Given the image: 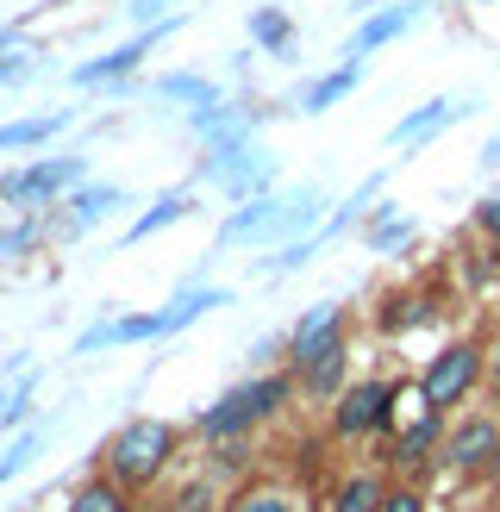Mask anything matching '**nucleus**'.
Returning <instances> with one entry per match:
<instances>
[{"instance_id":"c756f323","label":"nucleus","mask_w":500,"mask_h":512,"mask_svg":"<svg viewBox=\"0 0 500 512\" xmlns=\"http://www.w3.org/2000/svg\"><path fill=\"white\" fill-rule=\"evenodd\" d=\"M469 232L482 238V244H500V188H488V194L469 207Z\"/></svg>"},{"instance_id":"0eeeda50","label":"nucleus","mask_w":500,"mask_h":512,"mask_svg":"<svg viewBox=\"0 0 500 512\" xmlns=\"http://www.w3.org/2000/svg\"><path fill=\"white\" fill-rule=\"evenodd\" d=\"M175 32H182V13H169V19H157V25H138V32L125 38V44L100 50V57H82V63L69 69V82H75V88H100V94H107V88H119V82H132V75L144 69V57H157V50H163Z\"/></svg>"},{"instance_id":"4be33fe9","label":"nucleus","mask_w":500,"mask_h":512,"mask_svg":"<svg viewBox=\"0 0 500 512\" xmlns=\"http://www.w3.org/2000/svg\"><path fill=\"white\" fill-rule=\"evenodd\" d=\"M69 125H75L69 107H57V113H32V119H7V125H0V157H19V150H44L50 138H63Z\"/></svg>"},{"instance_id":"a19ab883","label":"nucleus","mask_w":500,"mask_h":512,"mask_svg":"<svg viewBox=\"0 0 500 512\" xmlns=\"http://www.w3.org/2000/svg\"><path fill=\"white\" fill-rule=\"evenodd\" d=\"M494 413H500V394H494Z\"/></svg>"},{"instance_id":"aec40b11","label":"nucleus","mask_w":500,"mask_h":512,"mask_svg":"<svg viewBox=\"0 0 500 512\" xmlns=\"http://www.w3.org/2000/svg\"><path fill=\"white\" fill-rule=\"evenodd\" d=\"M275 219H282V194H257V200H244V207L225 213L219 244H269Z\"/></svg>"},{"instance_id":"f03ea898","label":"nucleus","mask_w":500,"mask_h":512,"mask_svg":"<svg viewBox=\"0 0 500 512\" xmlns=\"http://www.w3.org/2000/svg\"><path fill=\"white\" fill-rule=\"evenodd\" d=\"M294 400H300L294 369H257L250 381L225 388L213 406H200V413H194V438L213 444V438H244V431H263L275 419H288Z\"/></svg>"},{"instance_id":"6ab92c4d","label":"nucleus","mask_w":500,"mask_h":512,"mask_svg":"<svg viewBox=\"0 0 500 512\" xmlns=\"http://www.w3.org/2000/svg\"><path fill=\"white\" fill-rule=\"evenodd\" d=\"M357 238H363L369 256H394V250H407L419 238V219H407L394 200H382V207H369V219L357 225Z\"/></svg>"},{"instance_id":"dca6fc26","label":"nucleus","mask_w":500,"mask_h":512,"mask_svg":"<svg viewBox=\"0 0 500 512\" xmlns=\"http://www.w3.org/2000/svg\"><path fill=\"white\" fill-rule=\"evenodd\" d=\"M194 213H200V188H169V194H157L132 225H125V244H150V238L175 232V225H188Z\"/></svg>"},{"instance_id":"cd10ccee","label":"nucleus","mask_w":500,"mask_h":512,"mask_svg":"<svg viewBox=\"0 0 500 512\" xmlns=\"http://www.w3.org/2000/svg\"><path fill=\"white\" fill-rule=\"evenodd\" d=\"M44 444H50V425H44V419H38V425H25V431H13V438L0 444V488H7L13 475H25V469H32Z\"/></svg>"},{"instance_id":"9d476101","label":"nucleus","mask_w":500,"mask_h":512,"mask_svg":"<svg viewBox=\"0 0 500 512\" xmlns=\"http://www.w3.org/2000/svg\"><path fill=\"white\" fill-rule=\"evenodd\" d=\"M444 431H450V419H444V413H425V406H419V413H413L407 425H400L382 450H375V463H382L388 475H400V481H419L425 469L438 463Z\"/></svg>"},{"instance_id":"72a5a7b5","label":"nucleus","mask_w":500,"mask_h":512,"mask_svg":"<svg viewBox=\"0 0 500 512\" xmlns=\"http://www.w3.org/2000/svg\"><path fill=\"white\" fill-rule=\"evenodd\" d=\"M488 394H500V331L488 338Z\"/></svg>"},{"instance_id":"2f4dec72","label":"nucleus","mask_w":500,"mask_h":512,"mask_svg":"<svg viewBox=\"0 0 500 512\" xmlns=\"http://www.w3.org/2000/svg\"><path fill=\"white\" fill-rule=\"evenodd\" d=\"M382 512H432V500H425L419 481H388V494H382Z\"/></svg>"},{"instance_id":"a211bd4d","label":"nucleus","mask_w":500,"mask_h":512,"mask_svg":"<svg viewBox=\"0 0 500 512\" xmlns=\"http://www.w3.org/2000/svg\"><path fill=\"white\" fill-rule=\"evenodd\" d=\"M444 313H438V300H425V294H413V288H394V294H382V306H375V331L394 344V338H407V331H419V325H438Z\"/></svg>"},{"instance_id":"ddd939ff","label":"nucleus","mask_w":500,"mask_h":512,"mask_svg":"<svg viewBox=\"0 0 500 512\" xmlns=\"http://www.w3.org/2000/svg\"><path fill=\"white\" fill-rule=\"evenodd\" d=\"M432 7H438V0H388V7L363 13V19H357V32L344 38V50H338V57H363V63H369L375 50L400 44V38L413 32V25H425V19H432Z\"/></svg>"},{"instance_id":"39448f33","label":"nucleus","mask_w":500,"mask_h":512,"mask_svg":"<svg viewBox=\"0 0 500 512\" xmlns=\"http://www.w3.org/2000/svg\"><path fill=\"white\" fill-rule=\"evenodd\" d=\"M275 175H282V163H275L269 144H200V163H194V182L188 188H219L232 207H244V200L257 194H275Z\"/></svg>"},{"instance_id":"f3484780","label":"nucleus","mask_w":500,"mask_h":512,"mask_svg":"<svg viewBox=\"0 0 500 512\" xmlns=\"http://www.w3.org/2000/svg\"><path fill=\"white\" fill-rule=\"evenodd\" d=\"M200 469H207L219 488H244V481H257V431L200 444Z\"/></svg>"},{"instance_id":"b1692460","label":"nucleus","mask_w":500,"mask_h":512,"mask_svg":"<svg viewBox=\"0 0 500 512\" xmlns=\"http://www.w3.org/2000/svg\"><path fill=\"white\" fill-rule=\"evenodd\" d=\"M294 381H300V400L332 406V400L350 388V381H357V375H350V344H344V350H332V356H319V363H307Z\"/></svg>"},{"instance_id":"1a4fd4ad","label":"nucleus","mask_w":500,"mask_h":512,"mask_svg":"<svg viewBox=\"0 0 500 512\" xmlns=\"http://www.w3.org/2000/svg\"><path fill=\"white\" fill-rule=\"evenodd\" d=\"M288 350H282V369H307V363H319V356H332V350H344L350 344V313H344V300H313L307 313H300L288 331Z\"/></svg>"},{"instance_id":"7c9ffc66","label":"nucleus","mask_w":500,"mask_h":512,"mask_svg":"<svg viewBox=\"0 0 500 512\" xmlns=\"http://www.w3.org/2000/svg\"><path fill=\"white\" fill-rule=\"evenodd\" d=\"M38 57H44V50H38V44H13V50H7V57H0V88H19V82H25V75H32V69H38Z\"/></svg>"},{"instance_id":"a878e982","label":"nucleus","mask_w":500,"mask_h":512,"mask_svg":"<svg viewBox=\"0 0 500 512\" xmlns=\"http://www.w3.org/2000/svg\"><path fill=\"white\" fill-rule=\"evenodd\" d=\"M225 494H232V488H219L207 469H194V475H182V481H175V488L157 500V512H219Z\"/></svg>"},{"instance_id":"473e14b6","label":"nucleus","mask_w":500,"mask_h":512,"mask_svg":"<svg viewBox=\"0 0 500 512\" xmlns=\"http://www.w3.org/2000/svg\"><path fill=\"white\" fill-rule=\"evenodd\" d=\"M163 7H169V0H125V19H132V25H157V19H169Z\"/></svg>"},{"instance_id":"c85d7f7f","label":"nucleus","mask_w":500,"mask_h":512,"mask_svg":"<svg viewBox=\"0 0 500 512\" xmlns=\"http://www.w3.org/2000/svg\"><path fill=\"white\" fill-rule=\"evenodd\" d=\"M38 244H50L44 213H19L13 225H0V256H32Z\"/></svg>"},{"instance_id":"ea45409f","label":"nucleus","mask_w":500,"mask_h":512,"mask_svg":"<svg viewBox=\"0 0 500 512\" xmlns=\"http://www.w3.org/2000/svg\"><path fill=\"white\" fill-rule=\"evenodd\" d=\"M488 256H494V269H500V244H488Z\"/></svg>"},{"instance_id":"412c9836","label":"nucleus","mask_w":500,"mask_h":512,"mask_svg":"<svg viewBox=\"0 0 500 512\" xmlns=\"http://www.w3.org/2000/svg\"><path fill=\"white\" fill-rule=\"evenodd\" d=\"M244 32H250V50H263V57H288L294 38H300V25H294L288 7L263 0V7H250V13H244Z\"/></svg>"},{"instance_id":"393cba45","label":"nucleus","mask_w":500,"mask_h":512,"mask_svg":"<svg viewBox=\"0 0 500 512\" xmlns=\"http://www.w3.org/2000/svg\"><path fill=\"white\" fill-rule=\"evenodd\" d=\"M219 512H300V494H294V481H244V488L225 494Z\"/></svg>"},{"instance_id":"bb28decb","label":"nucleus","mask_w":500,"mask_h":512,"mask_svg":"<svg viewBox=\"0 0 500 512\" xmlns=\"http://www.w3.org/2000/svg\"><path fill=\"white\" fill-rule=\"evenodd\" d=\"M63 512H138V494H132V488H119L113 475H100V469H94L82 488L69 494Z\"/></svg>"},{"instance_id":"c9c22d12","label":"nucleus","mask_w":500,"mask_h":512,"mask_svg":"<svg viewBox=\"0 0 500 512\" xmlns=\"http://www.w3.org/2000/svg\"><path fill=\"white\" fill-rule=\"evenodd\" d=\"M475 163H482V169H488V175H494V169H500V132H494V138H488V144H482V157H475Z\"/></svg>"},{"instance_id":"f8f14e48","label":"nucleus","mask_w":500,"mask_h":512,"mask_svg":"<svg viewBox=\"0 0 500 512\" xmlns=\"http://www.w3.org/2000/svg\"><path fill=\"white\" fill-rule=\"evenodd\" d=\"M125 200H132V194H125L119 182H82V188L63 200V207H50V213H44V232H50V244H75L82 232L107 225V219L125 207Z\"/></svg>"},{"instance_id":"4c0bfd02","label":"nucleus","mask_w":500,"mask_h":512,"mask_svg":"<svg viewBox=\"0 0 500 512\" xmlns=\"http://www.w3.org/2000/svg\"><path fill=\"white\" fill-rule=\"evenodd\" d=\"M488 488L500 494V450H494V463H488Z\"/></svg>"},{"instance_id":"2eb2a0df","label":"nucleus","mask_w":500,"mask_h":512,"mask_svg":"<svg viewBox=\"0 0 500 512\" xmlns=\"http://www.w3.org/2000/svg\"><path fill=\"white\" fill-rule=\"evenodd\" d=\"M382 494H388L382 469H338L319 488V512H382Z\"/></svg>"},{"instance_id":"20e7f679","label":"nucleus","mask_w":500,"mask_h":512,"mask_svg":"<svg viewBox=\"0 0 500 512\" xmlns=\"http://www.w3.org/2000/svg\"><path fill=\"white\" fill-rule=\"evenodd\" d=\"M482 388H488V338H469V331L450 338V344H438L432 356H425L419 381H413L419 406L425 413H444V419H450V406H469Z\"/></svg>"},{"instance_id":"4468645a","label":"nucleus","mask_w":500,"mask_h":512,"mask_svg":"<svg viewBox=\"0 0 500 512\" xmlns=\"http://www.w3.org/2000/svg\"><path fill=\"white\" fill-rule=\"evenodd\" d=\"M363 75H369V63H363V57H344V63H332L325 75H313V82H300V94H294V113H300V119H325L332 107H344V100L363 88Z\"/></svg>"},{"instance_id":"5701e85b","label":"nucleus","mask_w":500,"mask_h":512,"mask_svg":"<svg viewBox=\"0 0 500 512\" xmlns=\"http://www.w3.org/2000/svg\"><path fill=\"white\" fill-rule=\"evenodd\" d=\"M150 100H175V107H213V100H225V88L213 82V75H200V69H169V75H150Z\"/></svg>"},{"instance_id":"f704fd0d","label":"nucleus","mask_w":500,"mask_h":512,"mask_svg":"<svg viewBox=\"0 0 500 512\" xmlns=\"http://www.w3.org/2000/svg\"><path fill=\"white\" fill-rule=\"evenodd\" d=\"M13 44H25V19H13V25H0V57H7Z\"/></svg>"},{"instance_id":"79ce46f5","label":"nucleus","mask_w":500,"mask_h":512,"mask_svg":"<svg viewBox=\"0 0 500 512\" xmlns=\"http://www.w3.org/2000/svg\"><path fill=\"white\" fill-rule=\"evenodd\" d=\"M488 7H494V0H488Z\"/></svg>"},{"instance_id":"7ed1b4c3","label":"nucleus","mask_w":500,"mask_h":512,"mask_svg":"<svg viewBox=\"0 0 500 512\" xmlns=\"http://www.w3.org/2000/svg\"><path fill=\"white\" fill-rule=\"evenodd\" d=\"M413 381L407 375H357L350 388L325 406V438L332 444H363V438H394L400 425V400H407Z\"/></svg>"},{"instance_id":"58836bf2","label":"nucleus","mask_w":500,"mask_h":512,"mask_svg":"<svg viewBox=\"0 0 500 512\" xmlns=\"http://www.w3.org/2000/svg\"><path fill=\"white\" fill-rule=\"evenodd\" d=\"M7 406H13V388H7V381H0V413H7Z\"/></svg>"},{"instance_id":"6e6552de","label":"nucleus","mask_w":500,"mask_h":512,"mask_svg":"<svg viewBox=\"0 0 500 512\" xmlns=\"http://www.w3.org/2000/svg\"><path fill=\"white\" fill-rule=\"evenodd\" d=\"M494 450H500V413H463V419H450V431H444L438 469L450 481H488Z\"/></svg>"},{"instance_id":"e433bc0d","label":"nucleus","mask_w":500,"mask_h":512,"mask_svg":"<svg viewBox=\"0 0 500 512\" xmlns=\"http://www.w3.org/2000/svg\"><path fill=\"white\" fill-rule=\"evenodd\" d=\"M375 7H388V0H350V13H375Z\"/></svg>"},{"instance_id":"f257e3e1","label":"nucleus","mask_w":500,"mask_h":512,"mask_svg":"<svg viewBox=\"0 0 500 512\" xmlns=\"http://www.w3.org/2000/svg\"><path fill=\"white\" fill-rule=\"evenodd\" d=\"M175 456H182V425L138 413V419H125L113 438L94 450V469L113 475L119 488H132V494H157L169 481V469H175Z\"/></svg>"},{"instance_id":"423d86ee","label":"nucleus","mask_w":500,"mask_h":512,"mask_svg":"<svg viewBox=\"0 0 500 512\" xmlns=\"http://www.w3.org/2000/svg\"><path fill=\"white\" fill-rule=\"evenodd\" d=\"M88 182V163L82 157H32L0 175V207L7 213H50Z\"/></svg>"},{"instance_id":"9b49d317","label":"nucleus","mask_w":500,"mask_h":512,"mask_svg":"<svg viewBox=\"0 0 500 512\" xmlns=\"http://www.w3.org/2000/svg\"><path fill=\"white\" fill-rule=\"evenodd\" d=\"M469 113H475V100H469V94H432V100H419V107H407V113L388 125V150H394L400 163H407L413 150H425L432 138H444L450 125L469 119Z\"/></svg>"}]
</instances>
